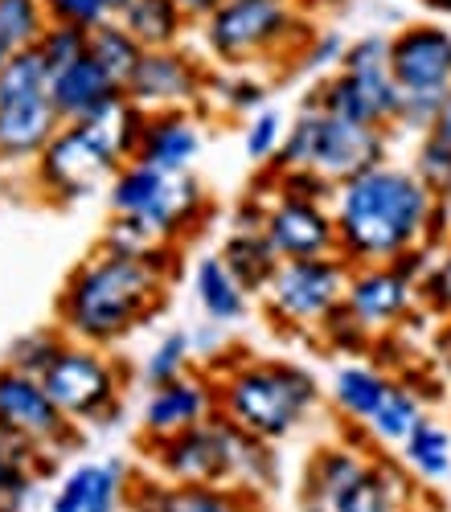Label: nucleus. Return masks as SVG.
Masks as SVG:
<instances>
[{
  "mask_svg": "<svg viewBox=\"0 0 451 512\" xmlns=\"http://www.w3.org/2000/svg\"><path fill=\"white\" fill-rule=\"evenodd\" d=\"M218 414L263 443L292 439L320 406V381L296 361L230 357L214 373Z\"/></svg>",
  "mask_w": 451,
  "mask_h": 512,
  "instance_id": "3",
  "label": "nucleus"
},
{
  "mask_svg": "<svg viewBox=\"0 0 451 512\" xmlns=\"http://www.w3.org/2000/svg\"><path fill=\"white\" fill-rule=\"evenodd\" d=\"M271 82L259 78L255 70H218L210 74V91H205V111H222L234 119H251L255 111L271 107Z\"/></svg>",
  "mask_w": 451,
  "mask_h": 512,
  "instance_id": "30",
  "label": "nucleus"
},
{
  "mask_svg": "<svg viewBox=\"0 0 451 512\" xmlns=\"http://www.w3.org/2000/svg\"><path fill=\"white\" fill-rule=\"evenodd\" d=\"M132 5V0H107V9H111V17H119L123 9H128Z\"/></svg>",
  "mask_w": 451,
  "mask_h": 512,
  "instance_id": "52",
  "label": "nucleus"
},
{
  "mask_svg": "<svg viewBox=\"0 0 451 512\" xmlns=\"http://www.w3.org/2000/svg\"><path fill=\"white\" fill-rule=\"evenodd\" d=\"M398 459L419 484H443L451 476V431L435 418H423L398 447Z\"/></svg>",
  "mask_w": 451,
  "mask_h": 512,
  "instance_id": "28",
  "label": "nucleus"
},
{
  "mask_svg": "<svg viewBox=\"0 0 451 512\" xmlns=\"http://www.w3.org/2000/svg\"><path fill=\"white\" fill-rule=\"evenodd\" d=\"M132 500V484H128V467L119 459L99 463L95 467V484H91V504L87 512H123V504Z\"/></svg>",
  "mask_w": 451,
  "mask_h": 512,
  "instance_id": "42",
  "label": "nucleus"
},
{
  "mask_svg": "<svg viewBox=\"0 0 451 512\" xmlns=\"http://www.w3.org/2000/svg\"><path fill=\"white\" fill-rule=\"evenodd\" d=\"M66 345H70V336H66L58 324H50V328H33V332H25V336L13 340V349H9L5 365L17 369V373L41 377V373H46V369L58 361V353H62Z\"/></svg>",
  "mask_w": 451,
  "mask_h": 512,
  "instance_id": "35",
  "label": "nucleus"
},
{
  "mask_svg": "<svg viewBox=\"0 0 451 512\" xmlns=\"http://www.w3.org/2000/svg\"><path fill=\"white\" fill-rule=\"evenodd\" d=\"M119 168L123 164L107 152V144L87 123H62V132L50 140V148L37 156L33 181L50 205H78L99 185H111Z\"/></svg>",
  "mask_w": 451,
  "mask_h": 512,
  "instance_id": "11",
  "label": "nucleus"
},
{
  "mask_svg": "<svg viewBox=\"0 0 451 512\" xmlns=\"http://www.w3.org/2000/svg\"><path fill=\"white\" fill-rule=\"evenodd\" d=\"M419 5L427 13H435V17H451V0H419Z\"/></svg>",
  "mask_w": 451,
  "mask_h": 512,
  "instance_id": "50",
  "label": "nucleus"
},
{
  "mask_svg": "<svg viewBox=\"0 0 451 512\" xmlns=\"http://www.w3.org/2000/svg\"><path fill=\"white\" fill-rule=\"evenodd\" d=\"M123 91L111 82V74L87 54L70 66H62L50 78V103L62 115V123H87L91 115H99L107 103H115Z\"/></svg>",
  "mask_w": 451,
  "mask_h": 512,
  "instance_id": "22",
  "label": "nucleus"
},
{
  "mask_svg": "<svg viewBox=\"0 0 451 512\" xmlns=\"http://www.w3.org/2000/svg\"><path fill=\"white\" fill-rule=\"evenodd\" d=\"M431 132L451 144V91H447V99L439 103V115H435V123H431Z\"/></svg>",
  "mask_w": 451,
  "mask_h": 512,
  "instance_id": "49",
  "label": "nucleus"
},
{
  "mask_svg": "<svg viewBox=\"0 0 451 512\" xmlns=\"http://www.w3.org/2000/svg\"><path fill=\"white\" fill-rule=\"evenodd\" d=\"M173 271L177 254L128 259V254L95 246L58 291V328L78 345L111 349L164 308Z\"/></svg>",
  "mask_w": 451,
  "mask_h": 512,
  "instance_id": "1",
  "label": "nucleus"
},
{
  "mask_svg": "<svg viewBox=\"0 0 451 512\" xmlns=\"http://www.w3.org/2000/svg\"><path fill=\"white\" fill-rule=\"evenodd\" d=\"M115 21L128 29L144 50H177L185 33L193 29L173 0H132Z\"/></svg>",
  "mask_w": 451,
  "mask_h": 512,
  "instance_id": "26",
  "label": "nucleus"
},
{
  "mask_svg": "<svg viewBox=\"0 0 451 512\" xmlns=\"http://www.w3.org/2000/svg\"><path fill=\"white\" fill-rule=\"evenodd\" d=\"M123 381H128V373L115 357L91 345H78V340H70L58 361L41 373V386L74 426L107 422L123 402Z\"/></svg>",
  "mask_w": 451,
  "mask_h": 512,
  "instance_id": "10",
  "label": "nucleus"
},
{
  "mask_svg": "<svg viewBox=\"0 0 451 512\" xmlns=\"http://www.w3.org/2000/svg\"><path fill=\"white\" fill-rule=\"evenodd\" d=\"M427 418V406H423V394L410 386V381H398L394 377V386L386 394V402L374 410V418L365 422V435L382 443V447H402L406 435L415 431V426Z\"/></svg>",
  "mask_w": 451,
  "mask_h": 512,
  "instance_id": "29",
  "label": "nucleus"
},
{
  "mask_svg": "<svg viewBox=\"0 0 451 512\" xmlns=\"http://www.w3.org/2000/svg\"><path fill=\"white\" fill-rule=\"evenodd\" d=\"M50 463L54 459H46V455H37V451H29L25 443H17L5 426H0V484L5 480H13V476H21V472H50Z\"/></svg>",
  "mask_w": 451,
  "mask_h": 512,
  "instance_id": "45",
  "label": "nucleus"
},
{
  "mask_svg": "<svg viewBox=\"0 0 451 512\" xmlns=\"http://www.w3.org/2000/svg\"><path fill=\"white\" fill-rule=\"evenodd\" d=\"M374 472V455H365L353 443H324L304 467L300 508L304 512H341L353 492Z\"/></svg>",
  "mask_w": 451,
  "mask_h": 512,
  "instance_id": "18",
  "label": "nucleus"
},
{
  "mask_svg": "<svg viewBox=\"0 0 451 512\" xmlns=\"http://www.w3.org/2000/svg\"><path fill=\"white\" fill-rule=\"evenodd\" d=\"M144 46L140 41L123 29L115 17L111 21H103L99 29H91V58L111 74V82L119 91H128V82H132V74H136V66L144 62Z\"/></svg>",
  "mask_w": 451,
  "mask_h": 512,
  "instance_id": "31",
  "label": "nucleus"
},
{
  "mask_svg": "<svg viewBox=\"0 0 451 512\" xmlns=\"http://www.w3.org/2000/svg\"><path fill=\"white\" fill-rule=\"evenodd\" d=\"M345 50H349V41L337 33V29H316V37L304 46V54H300V62H296V74H333L337 66H341V58H345Z\"/></svg>",
  "mask_w": 451,
  "mask_h": 512,
  "instance_id": "43",
  "label": "nucleus"
},
{
  "mask_svg": "<svg viewBox=\"0 0 451 512\" xmlns=\"http://www.w3.org/2000/svg\"><path fill=\"white\" fill-rule=\"evenodd\" d=\"M50 25H78V29H99L111 21L107 0H46Z\"/></svg>",
  "mask_w": 451,
  "mask_h": 512,
  "instance_id": "44",
  "label": "nucleus"
},
{
  "mask_svg": "<svg viewBox=\"0 0 451 512\" xmlns=\"http://www.w3.org/2000/svg\"><path fill=\"white\" fill-rule=\"evenodd\" d=\"M312 336L320 340V345H324L328 353H345V357L369 353V349L378 345V340H374V332H369V328H365V324H361V320H357V316H353L345 304L328 312Z\"/></svg>",
  "mask_w": 451,
  "mask_h": 512,
  "instance_id": "37",
  "label": "nucleus"
},
{
  "mask_svg": "<svg viewBox=\"0 0 451 512\" xmlns=\"http://www.w3.org/2000/svg\"><path fill=\"white\" fill-rule=\"evenodd\" d=\"M390 156V132L386 127H369V123H349L333 119L320 107L304 103L292 123H287L283 148L271 168H316L333 185H345L369 168L386 164Z\"/></svg>",
  "mask_w": 451,
  "mask_h": 512,
  "instance_id": "5",
  "label": "nucleus"
},
{
  "mask_svg": "<svg viewBox=\"0 0 451 512\" xmlns=\"http://www.w3.org/2000/svg\"><path fill=\"white\" fill-rule=\"evenodd\" d=\"M263 234L279 250L283 263H292V259H333V254H341L333 205H320V201L271 197Z\"/></svg>",
  "mask_w": 451,
  "mask_h": 512,
  "instance_id": "15",
  "label": "nucleus"
},
{
  "mask_svg": "<svg viewBox=\"0 0 451 512\" xmlns=\"http://www.w3.org/2000/svg\"><path fill=\"white\" fill-rule=\"evenodd\" d=\"M345 308L374 332V340L390 336L406 324V316L419 308V283L406 279L394 263L382 267H353L345 287Z\"/></svg>",
  "mask_w": 451,
  "mask_h": 512,
  "instance_id": "16",
  "label": "nucleus"
},
{
  "mask_svg": "<svg viewBox=\"0 0 451 512\" xmlns=\"http://www.w3.org/2000/svg\"><path fill=\"white\" fill-rule=\"evenodd\" d=\"M214 414H218L214 377L193 369L189 377H177V381H169V386L148 390L144 414H140V431H144L148 443H160V439L185 435V431H193V426L210 422Z\"/></svg>",
  "mask_w": 451,
  "mask_h": 512,
  "instance_id": "17",
  "label": "nucleus"
},
{
  "mask_svg": "<svg viewBox=\"0 0 451 512\" xmlns=\"http://www.w3.org/2000/svg\"><path fill=\"white\" fill-rule=\"evenodd\" d=\"M50 29L46 0H0V41L17 50H37V41Z\"/></svg>",
  "mask_w": 451,
  "mask_h": 512,
  "instance_id": "34",
  "label": "nucleus"
},
{
  "mask_svg": "<svg viewBox=\"0 0 451 512\" xmlns=\"http://www.w3.org/2000/svg\"><path fill=\"white\" fill-rule=\"evenodd\" d=\"M132 512H263V496L234 484H144Z\"/></svg>",
  "mask_w": 451,
  "mask_h": 512,
  "instance_id": "20",
  "label": "nucleus"
},
{
  "mask_svg": "<svg viewBox=\"0 0 451 512\" xmlns=\"http://www.w3.org/2000/svg\"><path fill=\"white\" fill-rule=\"evenodd\" d=\"M95 467H99V463H78L74 472L62 480V488H58L50 512H87V504H91V484H95Z\"/></svg>",
  "mask_w": 451,
  "mask_h": 512,
  "instance_id": "46",
  "label": "nucleus"
},
{
  "mask_svg": "<svg viewBox=\"0 0 451 512\" xmlns=\"http://www.w3.org/2000/svg\"><path fill=\"white\" fill-rule=\"evenodd\" d=\"M197 29L218 70H251L267 62L296 70L304 46L316 37L312 13H304L296 0H226Z\"/></svg>",
  "mask_w": 451,
  "mask_h": 512,
  "instance_id": "4",
  "label": "nucleus"
},
{
  "mask_svg": "<svg viewBox=\"0 0 451 512\" xmlns=\"http://www.w3.org/2000/svg\"><path fill=\"white\" fill-rule=\"evenodd\" d=\"M173 5L185 13L189 25H205V21H210V17L226 5V0H173Z\"/></svg>",
  "mask_w": 451,
  "mask_h": 512,
  "instance_id": "47",
  "label": "nucleus"
},
{
  "mask_svg": "<svg viewBox=\"0 0 451 512\" xmlns=\"http://www.w3.org/2000/svg\"><path fill=\"white\" fill-rule=\"evenodd\" d=\"M210 74H214V66H205L185 46L148 50L123 95H128L144 115H156V111H197L201 115L205 91H210Z\"/></svg>",
  "mask_w": 451,
  "mask_h": 512,
  "instance_id": "14",
  "label": "nucleus"
},
{
  "mask_svg": "<svg viewBox=\"0 0 451 512\" xmlns=\"http://www.w3.org/2000/svg\"><path fill=\"white\" fill-rule=\"evenodd\" d=\"M390 74L402 91L398 127L431 132L439 103L451 91V25L410 21L390 33Z\"/></svg>",
  "mask_w": 451,
  "mask_h": 512,
  "instance_id": "8",
  "label": "nucleus"
},
{
  "mask_svg": "<svg viewBox=\"0 0 451 512\" xmlns=\"http://www.w3.org/2000/svg\"><path fill=\"white\" fill-rule=\"evenodd\" d=\"M9 62V46H5V41H0V66H5Z\"/></svg>",
  "mask_w": 451,
  "mask_h": 512,
  "instance_id": "53",
  "label": "nucleus"
},
{
  "mask_svg": "<svg viewBox=\"0 0 451 512\" xmlns=\"http://www.w3.org/2000/svg\"><path fill=\"white\" fill-rule=\"evenodd\" d=\"M435 201H451V144L439 140L435 132H423L419 136V148H415V164H410Z\"/></svg>",
  "mask_w": 451,
  "mask_h": 512,
  "instance_id": "38",
  "label": "nucleus"
},
{
  "mask_svg": "<svg viewBox=\"0 0 451 512\" xmlns=\"http://www.w3.org/2000/svg\"><path fill=\"white\" fill-rule=\"evenodd\" d=\"M193 300H197L205 320L222 324V328L238 324L246 312H251V291L230 275L222 254H201L193 263Z\"/></svg>",
  "mask_w": 451,
  "mask_h": 512,
  "instance_id": "23",
  "label": "nucleus"
},
{
  "mask_svg": "<svg viewBox=\"0 0 451 512\" xmlns=\"http://www.w3.org/2000/svg\"><path fill=\"white\" fill-rule=\"evenodd\" d=\"M193 361H197L193 332L173 328V332H164L156 345L148 349V357L140 365V377H144L148 390H156V386H169V381H177V377H189L193 373Z\"/></svg>",
  "mask_w": 451,
  "mask_h": 512,
  "instance_id": "33",
  "label": "nucleus"
},
{
  "mask_svg": "<svg viewBox=\"0 0 451 512\" xmlns=\"http://www.w3.org/2000/svg\"><path fill=\"white\" fill-rule=\"evenodd\" d=\"M58 132H62V115L54 111L50 99L0 107V164L5 168L37 164V156L50 148Z\"/></svg>",
  "mask_w": 451,
  "mask_h": 512,
  "instance_id": "21",
  "label": "nucleus"
},
{
  "mask_svg": "<svg viewBox=\"0 0 451 512\" xmlns=\"http://www.w3.org/2000/svg\"><path fill=\"white\" fill-rule=\"evenodd\" d=\"M333 119L369 123V127H398L402 91L390 74V37L361 33L349 41V50L333 74L316 82V91L304 99Z\"/></svg>",
  "mask_w": 451,
  "mask_h": 512,
  "instance_id": "6",
  "label": "nucleus"
},
{
  "mask_svg": "<svg viewBox=\"0 0 451 512\" xmlns=\"http://www.w3.org/2000/svg\"><path fill=\"white\" fill-rule=\"evenodd\" d=\"M210 349H222V324L205 320V328L193 332V353H210Z\"/></svg>",
  "mask_w": 451,
  "mask_h": 512,
  "instance_id": "48",
  "label": "nucleus"
},
{
  "mask_svg": "<svg viewBox=\"0 0 451 512\" xmlns=\"http://www.w3.org/2000/svg\"><path fill=\"white\" fill-rule=\"evenodd\" d=\"M201 144H205V132L197 111H156L144 123L136 160L148 168H160L169 177H181L201 156Z\"/></svg>",
  "mask_w": 451,
  "mask_h": 512,
  "instance_id": "19",
  "label": "nucleus"
},
{
  "mask_svg": "<svg viewBox=\"0 0 451 512\" xmlns=\"http://www.w3.org/2000/svg\"><path fill=\"white\" fill-rule=\"evenodd\" d=\"M435 197L402 164H378L369 173L337 185L333 218L341 238V259L349 267H382L406 250L427 246Z\"/></svg>",
  "mask_w": 451,
  "mask_h": 512,
  "instance_id": "2",
  "label": "nucleus"
},
{
  "mask_svg": "<svg viewBox=\"0 0 451 512\" xmlns=\"http://www.w3.org/2000/svg\"><path fill=\"white\" fill-rule=\"evenodd\" d=\"M271 173V193L275 197H292V201H320V205H333L337 185L328 181L316 168H267Z\"/></svg>",
  "mask_w": 451,
  "mask_h": 512,
  "instance_id": "39",
  "label": "nucleus"
},
{
  "mask_svg": "<svg viewBox=\"0 0 451 512\" xmlns=\"http://www.w3.org/2000/svg\"><path fill=\"white\" fill-rule=\"evenodd\" d=\"M353 267L333 254V259H292L283 263L271 279V287L259 295L267 316L283 332H316L320 320L345 304Z\"/></svg>",
  "mask_w": 451,
  "mask_h": 512,
  "instance_id": "9",
  "label": "nucleus"
},
{
  "mask_svg": "<svg viewBox=\"0 0 451 512\" xmlns=\"http://www.w3.org/2000/svg\"><path fill=\"white\" fill-rule=\"evenodd\" d=\"M0 426L46 459L78 443V426L58 410V402L41 386V377L17 373L9 365H0Z\"/></svg>",
  "mask_w": 451,
  "mask_h": 512,
  "instance_id": "12",
  "label": "nucleus"
},
{
  "mask_svg": "<svg viewBox=\"0 0 451 512\" xmlns=\"http://www.w3.org/2000/svg\"><path fill=\"white\" fill-rule=\"evenodd\" d=\"M218 254H222V263L230 267V275H234L246 291H251V300L271 287L275 271L283 267L279 250L267 242L263 230H230Z\"/></svg>",
  "mask_w": 451,
  "mask_h": 512,
  "instance_id": "25",
  "label": "nucleus"
},
{
  "mask_svg": "<svg viewBox=\"0 0 451 512\" xmlns=\"http://www.w3.org/2000/svg\"><path fill=\"white\" fill-rule=\"evenodd\" d=\"M287 123H292V119H283L279 107H263L251 119H242V152H246V160L259 164V168H271L279 148H283Z\"/></svg>",
  "mask_w": 451,
  "mask_h": 512,
  "instance_id": "36",
  "label": "nucleus"
},
{
  "mask_svg": "<svg viewBox=\"0 0 451 512\" xmlns=\"http://www.w3.org/2000/svg\"><path fill=\"white\" fill-rule=\"evenodd\" d=\"M390 386H394V377L382 365L349 361V365H341L333 373V381H328V394H333V406L341 410V418L365 431V422L374 418V410L386 402Z\"/></svg>",
  "mask_w": 451,
  "mask_h": 512,
  "instance_id": "24",
  "label": "nucleus"
},
{
  "mask_svg": "<svg viewBox=\"0 0 451 512\" xmlns=\"http://www.w3.org/2000/svg\"><path fill=\"white\" fill-rule=\"evenodd\" d=\"M234 435L238 426L214 414L185 435L148 443L164 484H234Z\"/></svg>",
  "mask_w": 451,
  "mask_h": 512,
  "instance_id": "13",
  "label": "nucleus"
},
{
  "mask_svg": "<svg viewBox=\"0 0 451 512\" xmlns=\"http://www.w3.org/2000/svg\"><path fill=\"white\" fill-rule=\"evenodd\" d=\"M50 66L37 50H17L9 54V62L0 66V107L13 103H37L50 99Z\"/></svg>",
  "mask_w": 451,
  "mask_h": 512,
  "instance_id": "32",
  "label": "nucleus"
},
{
  "mask_svg": "<svg viewBox=\"0 0 451 512\" xmlns=\"http://www.w3.org/2000/svg\"><path fill=\"white\" fill-rule=\"evenodd\" d=\"M107 205L115 218H140L152 230H160L173 246L189 242L205 218H210V193L193 173L169 177L160 168H148L140 160H128L107 185Z\"/></svg>",
  "mask_w": 451,
  "mask_h": 512,
  "instance_id": "7",
  "label": "nucleus"
},
{
  "mask_svg": "<svg viewBox=\"0 0 451 512\" xmlns=\"http://www.w3.org/2000/svg\"><path fill=\"white\" fill-rule=\"evenodd\" d=\"M341 512H415V476L394 459H374V472Z\"/></svg>",
  "mask_w": 451,
  "mask_h": 512,
  "instance_id": "27",
  "label": "nucleus"
},
{
  "mask_svg": "<svg viewBox=\"0 0 451 512\" xmlns=\"http://www.w3.org/2000/svg\"><path fill=\"white\" fill-rule=\"evenodd\" d=\"M419 308L451 324V246L435 254V263L419 279Z\"/></svg>",
  "mask_w": 451,
  "mask_h": 512,
  "instance_id": "41",
  "label": "nucleus"
},
{
  "mask_svg": "<svg viewBox=\"0 0 451 512\" xmlns=\"http://www.w3.org/2000/svg\"><path fill=\"white\" fill-rule=\"evenodd\" d=\"M37 54L46 58L50 74H58L62 66L78 62L91 54V29H78V25H50L46 37L37 41Z\"/></svg>",
  "mask_w": 451,
  "mask_h": 512,
  "instance_id": "40",
  "label": "nucleus"
},
{
  "mask_svg": "<svg viewBox=\"0 0 451 512\" xmlns=\"http://www.w3.org/2000/svg\"><path fill=\"white\" fill-rule=\"evenodd\" d=\"M296 5H300L304 13H316V9H328V5H337V0H296Z\"/></svg>",
  "mask_w": 451,
  "mask_h": 512,
  "instance_id": "51",
  "label": "nucleus"
}]
</instances>
